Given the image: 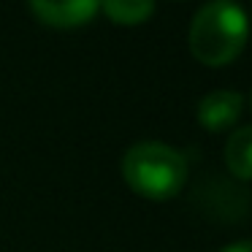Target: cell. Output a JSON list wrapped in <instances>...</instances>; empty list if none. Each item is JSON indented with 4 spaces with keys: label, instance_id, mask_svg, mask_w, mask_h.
Returning <instances> with one entry per match:
<instances>
[{
    "label": "cell",
    "instance_id": "cell-1",
    "mask_svg": "<svg viewBox=\"0 0 252 252\" xmlns=\"http://www.w3.org/2000/svg\"><path fill=\"white\" fill-rule=\"evenodd\" d=\"M247 35L250 19L236 0H209L192 17L190 49L206 65H222L244 49Z\"/></svg>",
    "mask_w": 252,
    "mask_h": 252
},
{
    "label": "cell",
    "instance_id": "cell-2",
    "mask_svg": "<svg viewBox=\"0 0 252 252\" xmlns=\"http://www.w3.org/2000/svg\"><path fill=\"white\" fill-rule=\"evenodd\" d=\"M125 182L147 198H171L187 179L185 155L163 141H138L122 158Z\"/></svg>",
    "mask_w": 252,
    "mask_h": 252
},
{
    "label": "cell",
    "instance_id": "cell-3",
    "mask_svg": "<svg viewBox=\"0 0 252 252\" xmlns=\"http://www.w3.org/2000/svg\"><path fill=\"white\" fill-rule=\"evenodd\" d=\"M241 106H244V98H241L239 90H212L198 103V122L209 130H222L239 120Z\"/></svg>",
    "mask_w": 252,
    "mask_h": 252
},
{
    "label": "cell",
    "instance_id": "cell-4",
    "mask_svg": "<svg viewBox=\"0 0 252 252\" xmlns=\"http://www.w3.org/2000/svg\"><path fill=\"white\" fill-rule=\"evenodd\" d=\"M33 11L55 28H73L93 19L100 8V0H30Z\"/></svg>",
    "mask_w": 252,
    "mask_h": 252
},
{
    "label": "cell",
    "instance_id": "cell-5",
    "mask_svg": "<svg viewBox=\"0 0 252 252\" xmlns=\"http://www.w3.org/2000/svg\"><path fill=\"white\" fill-rule=\"evenodd\" d=\"M225 163L239 179H252V125L230 133L225 141Z\"/></svg>",
    "mask_w": 252,
    "mask_h": 252
},
{
    "label": "cell",
    "instance_id": "cell-6",
    "mask_svg": "<svg viewBox=\"0 0 252 252\" xmlns=\"http://www.w3.org/2000/svg\"><path fill=\"white\" fill-rule=\"evenodd\" d=\"M100 8L109 14L114 22L136 25L147 19L155 8V0H100Z\"/></svg>",
    "mask_w": 252,
    "mask_h": 252
},
{
    "label": "cell",
    "instance_id": "cell-7",
    "mask_svg": "<svg viewBox=\"0 0 252 252\" xmlns=\"http://www.w3.org/2000/svg\"><path fill=\"white\" fill-rule=\"evenodd\" d=\"M220 252H252V239H241V241H230L225 244Z\"/></svg>",
    "mask_w": 252,
    "mask_h": 252
}]
</instances>
